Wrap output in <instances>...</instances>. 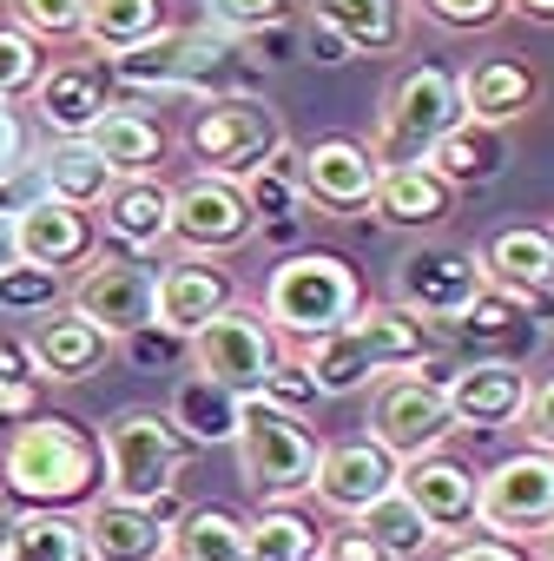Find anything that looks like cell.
I'll list each match as a JSON object with an SVG mask.
<instances>
[{
    "instance_id": "cell-1",
    "label": "cell",
    "mask_w": 554,
    "mask_h": 561,
    "mask_svg": "<svg viewBox=\"0 0 554 561\" xmlns=\"http://www.w3.org/2000/svg\"><path fill=\"white\" fill-rule=\"evenodd\" d=\"M429 357V324H416L396 305H363L344 331L298 344V370L311 377L318 397H357L396 370H416Z\"/></svg>"
},
{
    "instance_id": "cell-2",
    "label": "cell",
    "mask_w": 554,
    "mask_h": 561,
    "mask_svg": "<svg viewBox=\"0 0 554 561\" xmlns=\"http://www.w3.org/2000/svg\"><path fill=\"white\" fill-rule=\"evenodd\" d=\"M0 489L21 508H73L100 495V436L73 416H27L0 449Z\"/></svg>"
},
{
    "instance_id": "cell-3",
    "label": "cell",
    "mask_w": 554,
    "mask_h": 561,
    "mask_svg": "<svg viewBox=\"0 0 554 561\" xmlns=\"http://www.w3.org/2000/svg\"><path fill=\"white\" fill-rule=\"evenodd\" d=\"M363 311V285L337 251H291L264 277V324L291 344H318Z\"/></svg>"
},
{
    "instance_id": "cell-4",
    "label": "cell",
    "mask_w": 554,
    "mask_h": 561,
    "mask_svg": "<svg viewBox=\"0 0 554 561\" xmlns=\"http://www.w3.org/2000/svg\"><path fill=\"white\" fill-rule=\"evenodd\" d=\"M231 449H238V469H244V482H251L257 502H298V495H311V482H318V449H324V443L304 430L298 410H277V403L251 397V403L238 410Z\"/></svg>"
},
{
    "instance_id": "cell-5",
    "label": "cell",
    "mask_w": 554,
    "mask_h": 561,
    "mask_svg": "<svg viewBox=\"0 0 554 561\" xmlns=\"http://www.w3.org/2000/svg\"><path fill=\"white\" fill-rule=\"evenodd\" d=\"M455 126H462L455 73H442V67H416V73H403V80L390 87L383 119H377V133H370L363 146H370V159H377L383 172H390V165H423V159L436 152V139L455 133Z\"/></svg>"
},
{
    "instance_id": "cell-6",
    "label": "cell",
    "mask_w": 554,
    "mask_h": 561,
    "mask_svg": "<svg viewBox=\"0 0 554 561\" xmlns=\"http://www.w3.org/2000/svg\"><path fill=\"white\" fill-rule=\"evenodd\" d=\"M185 436L165 423V410H119L100 436V476L113 502H159L178 489Z\"/></svg>"
},
{
    "instance_id": "cell-7",
    "label": "cell",
    "mask_w": 554,
    "mask_h": 561,
    "mask_svg": "<svg viewBox=\"0 0 554 561\" xmlns=\"http://www.w3.org/2000/svg\"><path fill=\"white\" fill-rule=\"evenodd\" d=\"M185 351H192V370H198L205 383L231 390L238 403L264 397L270 377H277V364H285V344H277V331H270L257 311H244V305L218 311L198 337H185Z\"/></svg>"
},
{
    "instance_id": "cell-8",
    "label": "cell",
    "mask_w": 554,
    "mask_h": 561,
    "mask_svg": "<svg viewBox=\"0 0 554 561\" xmlns=\"http://www.w3.org/2000/svg\"><path fill=\"white\" fill-rule=\"evenodd\" d=\"M285 119H277L264 100L251 93H231V100H211L198 119H192V152L211 179H231L244 185L251 172H264L277 152H285Z\"/></svg>"
},
{
    "instance_id": "cell-9",
    "label": "cell",
    "mask_w": 554,
    "mask_h": 561,
    "mask_svg": "<svg viewBox=\"0 0 554 561\" xmlns=\"http://www.w3.org/2000/svg\"><path fill=\"white\" fill-rule=\"evenodd\" d=\"M547 522H554V456L547 449H515L475 476V528L482 535L528 548Z\"/></svg>"
},
{
    "instance_id": "cell-10",
    "label": "cell",
    "mask_w": 554,
    "mask_h": 561,
    "mask_svg": "<svg viewBox=\"0 0 554 561\" xmlns=\"http://www.w3.org/2000/svg\"><path fill=\"white\" fill-rule=\"evenodd\" d=\"M449 436H455V416H449V397H442V370H396V377L377 383L370 443H383L396 462L436 456V449H449Z\"/></svg>"
},
{
    "instance_id": "cell-11",
    "label": "cell",
    "mask_w": 554,
    "mask_h": 561,
    "mask_svg": "<svg viewBox=\"0 0 554 561\" xmlns=\"http://www.w3.org/2000/svg\"><path fill=\"white\" fill-rule=\"evenodd\" d=\"M482 291H488L482 251H469V244H416L396 264V298L390 305L409 311L416 324H455Z\"/></svg>"
},
{
    "instance_id": "cell-12",
    "label": "cell",
    "mask_w": 554,
    "mask_h": 561,
    "mask_svg": "<svg viewBox=\"0 0 554 561\" xmlns=\"http://www.w3.org/2000/svg\"><path fill=\"white\" fill-rule=\"evenodd\" d=\"M178 489L159 502H113L93 495L80 528H86V554L93 561H172V528H178Z\"/></svg>"
},
{
    "instance_id": "cell-13",
    "label": "cell",
    "mask_w": 554,
    "mask_h": 561,
    "mask_svg": "<svg viewBox=\"0 0 554 561\" xmlns=\"http://www.w3.org/2000/svg\"><path fill=\"white\" fill-rule=\"evenodd\" d=\"M251 231H257V218H251V205H244V192H238L231 179L198 172V179L172 185V238H165V244H178V251H192V257H224V251H238Z\"/></svg>"
},
{
    "instance_id": "cell-14",
    "label": "cell",
    "mask_w": 554,
    "mask_h": 561,
    "mask_svg": "<svg viewBox=\"0 0 554 561\" xmlns=\"http://www.w3.org/2000/svg\"><path fill=\"white\" fill-rule=\"evenodd\" d=\"M396 456L383 449V443H370V436H344V443H324L318 449V482H311V495L337 515V522H357V515H370L383 495H396Z\"/></svg>"
},
{
    "instance_id": "cell-15",
    "label": "cell",
    "mask_w": 554,
    "mask_h": 561,
    "mask_svg": "<svg viewBox=\"0 0 554 561\" xmlns=\"http://www.w3.org/2000/svg\"><path fill=\"white\" fill-rule=\"evenodd\" d=\"M152 285L159 277L132 257H106V264H86L80 285L67 298V311H80L86 324H100L113 344H132L139 331H152Z\"/></svg>"
},
{
    "instance_id": "cell-16",
    "label": "cell",
    "mask_w": 554,
    "mask_h": 561,
    "mask_svg": "<svg viewBox=\"0 0 554 561\" xmlns=\"http://www.w3.org/2000/svg\"><path fill=\"white\" fill-rule=\"evenodd\" d=\"M291 179H298V198H311L318 211H363L370 198H377V179H383V165L370 159V146L363 139H344V133H331V139H311L298 159H291Z\"/></svg>"
},
{
    "instance_id": "cell-17",
    "label": "cell",
    "mask_w": 554,
    "mask_h": 561,
    "mask_svg": "<svg viewBox=\"0 0 554 561\" xmlns=\"http://www.w3.org/2000/svg\"><path fill=\"white\" fill-rule=\"evenodd\" d=\"M238 305V277L218 264V257H178L159 271V285H152V324H165L172 337H198L218 311Z\"/></svg>"
},
{
    "instance_id": "cell-18",
    "label": "cell",
    "mask_w": 554,
    "mask_h": 561,
    "mask_svg": "<svg viewBox=\"0 0 554 561\" xmlns=\"http://www.w3.org/2000/svg\"><path fill=\"white\" fill-rule=\"evenodd\" d=\"M14 218V257L21 264H41V271H54V277H67L73 264H86L93 251H100V225H93V211H73V205H60V198H27V205H14L8 211Z\"/></svg>"
},
{
    "instance_id": "cell-19",
    "label": "cell",
    "mask_w": 554,
    "mask_h": 561,
    "mask_svg": "<svg viewBox=\"0 0 554 561\" xmlns=\"http://www.w3.org/2000/svg\"><path fill=\"white\" fill-rule=\"evenodd\" d=\"M396 495L429 522L436 541H455V535L475 528V469L455 462L449 449H436V456H409V462L396 469Z\"/></svg>"
},
{
    "instance_id": "cell-20",
    "label": "cell",
    "mask_w": 554,
    "mask_h": 561,
    "mask_svg": "<svg viewBox=\"0 0 554 561\" xmlns=\"http://www.w3.org/2000/svg\"><path fill=\"white\" fill-rule=\"evenodd\" d=\"M442 397H449L455 430H515L528 403V370L515 357H475L442 377Z\"/></svg>"
},
{
    "instance_id": "cell-21",
    "label": "cell",
    "mask_w": 554,
    "mask_h": 561,
    "mask_svg": "<svg viewBox=\"0 0 554 561\" xmlns=\"http://www.w3.org/2000/svg\"><path fill=\"white\" fill-rule=\"evenodd\" d=\"M211 67H218V47H211V34H152L146 47H132V54H113L106 60V80H119V87H139V93H185V87H205L211 80Z\"/></svg>"
},
{
    "instance_id": "cell-22",
    "label": "cell",
    "mask_w": 554,
    "mask_h": 561,
    "mask_svg": "<svg viewBox=\"0 0 554 561\" xmlns=\"http://www.w3.org/2000/svg\"><path fill=\"white\" fill-rule=\"evenodd\" d=\"M482 271L515 305H554V225H501L482 244Z\"/></svg>"
},
{
    "instance_id": "cell-23",
    "label": "cell",
    "mask_w": 554,
    "mask_h": 561,
    "mask_svg": "<svg viewBox=\"0 0 554 561\" xmlns=\"http://www.w3.org/2000/svg\"><path fill=\"white\" fill-rule=\"evenodd\" d=\"M106 351H113V337L100 324H86L80 311H47L27 331V364L41 383H86L106 364Z\"/></svg>"
},
{
    "instance_id": "cell-24",
    "label": "cell",
    "mask_w": 554,
    "mask_h": 561,
    "mask_svg": "<svg viewBox=\"0 0 554 561\" xmlns=\"http://www.w3.org/2000/svg\"><path fill=\"white\" fill-rule=\"evenodd\" d=\"M455 93H462V119H475V126H495V133H508L515 119H528L534 113V100H541V80L521 67V60H475V67H462L455 73Z\"/></svg>"
},
{
    "instance_id": "cell-25",
    "label": "cell",
    "mask_w": 554,
    "mask_h": 561,
    "mask_svg": "<svg viewBox=\"0 0 554 561\" xmlns=\"http://www.w3.org/2000/svg\"><path fill=\"white\" fill-rule=\"evenodd\" d=\"M34 106L54 139H86L106 119V73L93 60H60L34 80Z\"/></svg>"
},
{
    "instance_id": "cell-26",
    "label": "cell",
    "mask_w": 554,
    "mask_h": 561,
    "mask_svg": "<svg viewBox=\"0 0 554 561\" xmlns=\"http://www.w3.org/2000/svg\"><path fill=\"white\" fill-rule=\"evenodd\" d=\"M106 238H119L126 251H152L172 238V185L165 179H119L100 205Z\"/></svg>"
},
{
    "instance_id": "cell-27",
    "label": "cell",
    "mask_w": 554,
    "mask_h": 561,
    "mask_svg": "<svg viewBox=\"0 0 554 561\" xmlns=\"http://www.w3.org/2000/svg\"><path fill=\"white\" fill-rule=\"evenodd\" d=\"M318 27L344 41V54H396L409 34V0H318Z\"/></svg>"
},
{
    "instance_id": "cell-28",
    "label": "cell",
    "mask_w": 554,
    "mask_h": 561,
    "mask_svg": "<svg viewBox=\"0 0 554 561\" xmlns=\"http://www.w3.org/2000/svg\"><path fill=\"white\" fill-rule=\"evenodd\" d=\"M370 211H377L383 225H396V231H436V225L455 211V192H449L429 165H390V172L377 179Z\"/></svg>"
},
{
    "instance_id": "cell-29",
    "label": "cell",
    "mask_w": 554,
    "mask_h": 561,
    "mask_svg": "<svg viewBox=\"0 0 554 561\" xmlns=\"http://www.w3.org/2000/svg\"><path fill=\"white\" fill-rule=\"evenodd\" d=\"M423 165H429L449 192H462V185H495V179L508 172V133L462 119L455 133H442V139H436V152H429Z\"/></svg>"
},
{
    "instance_id": "cell-30",
    "label": "cell",
    "mask_w": 554,
    "mask_h": 561,
    "mask_svg": "<svg viewBox=\"0 0 554 561\" xmlns=\"http://www.w3.org/2000/svg\"><path fill=\"white\" fill-rule=\"evenodd\" d=\"M86 146L113 165V179H159V165H165V133L132 106H106V119L86 133Z\"/></svg>"
},
{
    "instance_id": "cell-31",
    "label": "cell",
    "mask_w": 554,
    "mask_h": 561,
    "mask_svg": "<svg viewBox=\"0 0 554 561\" xmlns=\"http://www.w3.org/2000/svg\"><path fill=\"white\" fill-rule=\"evenodd\" d=\"M0 561H93V554H86V528L73 508H21L8 515Z\"/></svg>"
},
{
    "instance_id": "cell-32",
    "label": "cell",
    "mask_w": 554,
    "mask_h": 561,
    "mask_svg": "<svg viewBox=\"0 0 554 561\" xmlns=\"http://www.w3.org/2000/svg\"><path fill=\"white\" fill-rule=\"evenodd\" d=\"M113 185H119L113 165L86 139H54V152L41 159V192L60 198V205H73V211H100Z\"/></svg>"
},
{
    "instance_id": "cell-33",
    "label": "cell",
    "mask_w": 554,
    "mask_h": 561,
    "mask_svg": "<svg viewBox=\"0 0 554 561\" xmlns=\"http://www.w3.org/2000/svg\"><path fill=\"white\" fill-rule=\"evenodd\" d=\"M238 397L231 390H218V383H205L198 370H185L178 377V390H172V403H165V423L185 436V443H231L238 436Z\"/></svg>"
},
{
    "instance_id": "cell-34",
    "label": "cell",
    "mask_w": 554,
    "mask_h": 561,
    "mask_svg": "<svg viewBox=\"0 0 554 561\" xmlns=\"http://www.w3.org/2000/svg\"><path fill=\"white\" fill-rule=\"evenodd\" d=\"M152 34H165V0H86V27H80V41L93 47V54H132V47H146Z\"/></svg>"
},
{
    "instance_id": "cell-35",
    "label": "cell",
    "mask_w": 554,
    "mask_h": 561,
    "mask_svg": "<svg viewBox=\"0 0 554 561\" xmlns=\"http://www.w3.org/2000/svg\"><path fill=\"white\" fill-rule=\"evenodd\" d=\"M244 548H251V561H318L324 535L291 502H257V515L244 522Z\"/></svg>"
},
{
    "instance_id": "cell-36",
    "label": "cell",
    "mask_w": 554,
    "mask_h": 561,
    "mask_svg": "<svg viewBox=\"0 0 554 561\" xmlns=\"http://www.w3.org/2000/svg\"><path fill=\"white\" fill-rule=\"evenodd\" d=\"M172 561H251L244 522L231 508H185L172 528Z\"/></svg>"
},
{
    "instance_id": "cell-37",
    "label": "cell",
    "mask_w": 554,
    "mask_h": 561,
    "mask_svg": "<svg viewBox=\"0 0 554 561\" xmlns=\"http://www.w3.org/2000/svg\"><path fill=\"white\" fill-rule=\"evenodd\" d=\"M357 522H363V535H370V541H377L390 561H416L423 548H436L429 522H423V515H416L403 495H383V502H377L370 515H357Z\"/></svg>"
},
{
    "instance_id": "cell-38",
    "label": "cell",
    "mask_w": 554,
    "mask_h": 561,
    "mask_svg": "<svg viewBox=\"0 0 554 561\" xmlns=\"http://www.w3.org/2000/svg\"><path fill=\"white\" fill-rule=\"evenodd\" d=\"M60 298H67V277H54V271H41V264H8L0 271V311L8 318H47V311H60Z\"/></svg>"
},
{
    "instance_id": "cell-39",
    "label": "cell",
    "mask_w": 554,
    "mask_h": 561,
    "mask_svg": "<svg viewBox=\"0 0 554 561\" xmlns=\"http://www.w3.org/2000/svg\"><path fill=\"white\" fill-rule=\"evenodd\" d=\"M8 8L27 41H80L86 27V0H8Z\"/></svg>"
},
{
    "instance_id": "cell-40",
    "label": "cell",
    "mask_w": 554,
    "mask_h": 561,
    "mask_svg": "<svg viewBox=\"0 0 554 561\" xmlns=\"http://www.w3.org/2000/svg\"><path fill=\"white\" fill-rule=\"evenodd\" d=\"M47 73V54H41V41H27L14 21L0 27V106H14L21 93H34V80Z\"/></svg>"
},
{
    "instance_id": "cell-41",
    "label": "cell",
    "mask_w": 554,
    "mask_h": 561,
    "mask_svg": "<svg viewBox=\"0 0 554 561\" xmlns=\"http://www.w3.org/2000/svg\"><path fill=\"white\" fill-rule=\"evenodd\" d=\"M211 21L224 34H277L291 21V0H211Z\"/></svg>"
},
{
    "instance_id": "cell-42",
    "label": "cell",
    "mask_w": 554,
    "mask_h": 561,
    "mask_svg": "<svg viewBox=\"0 0 554 561\" xmlns=\"http://www.w3.org/2000/svg\"><path fill=\"white\" fill-rule=\"evenodd\" d=\"M416 8H423L436 27H449V34H488V27L508 14V0H416Z\"/></svg>"
},
{
    "instance_id": "cell-43",
    "label": "cell",
    "mask_w": 554,
    "mask_h": 561,
    "mask_svg": "<svg viewBox=\"0 0 554 561\" xmlns=\"http://www.w3.org/2000/svg\"><path fill=\"white\" fill-rule=\"evenodd\" d=\"M521 430H528V449H547V456H554V370H547L541 383H528Z\"/></svg>"
},
{
    "instance_id": "cell-44",
    "label": "cell",
    "mask_w": 554,
    "mask_h": 561,
    "mask_svg": "<svg viewBox=\"0 0 554 561\" xmlns=\"http://www.w3.org/2000/svg\"><path fill=\"white\" fill-rule=\"evenodd\" d=\"M442 561H528V548L521 541H501V535H455L449 548H442Z\"/></svg>"
},
{
    "instance_id": "cell-45",
    "label": "cell",
    "mask_w": 554,
    "mask_h": 561,
    "mask_svg": "<svg viewBox=\"0 0 554 561\" xmlns=\"http://www.w3.org/2000/svg\"><path fill=\"white\" fill-rule=\"evenodd\" d=\"M318 561H390V554L363 535V522H344V528H331V535H324Z\"/></svg>"
},
{
    "instance_id": "cell-46",
    "label": "cell",
    "mask_w": 554,
    "mask_h": 561,
    "mask_svg": "<svg viewBox=\"0 0 554 561\" xmlns=\"http://www.w3.org/2000/svg\"><path fill=\"white\" fill-rule=\"evenodd\" d=\"M21 119H14V106H0V185H8L14 172H21Z\"/></svg>"
},
{
    "instance_id": "cell-47",
    "label": "cell",
    "mask_w": 554,
    "mask_h": 561,
    "mask_svg": "<svg viewBox=\"0 0 554 561\" xmlns=\"http://www.w3.org/2000/svg\"><path fill=\"white\" fill-rule=\"evenodd\" d=\"M311 47H318V60H350V54H344V41H337L331 27H311Z\"/></svg>"
},
{
    "instance_id": "cell-48",
    "label": "cell",
    "mask_w": 554,
    "mask_h": 561,
    "mask_svg": "<svg viewBox=\"0 0 554 561\" xmlns=\"http://www.w3.org/2000/svg\"><path fill=\"white\" fill-rule=\"evenodd\" d=\"M508 14H528V21H554V0H508Z\"/></svg>"
},
{
    "instance_id": "cell-49",
    "label": "cell",
    "mask_w": 554,
    "mask_h": 561,
    "mask_svg": "<svg viewBox=\"0 0 554 561\" xmlns=\"http://www.w3.org/2000/svg\"><path fill=\"white\" fill-rule=\"evenodd\" d=\"M14 264V218H8V205H0V271Z\"/></svg>"
},
{
    "instance_id": "cell-50",
    "label": "cell",
    "mask_w": 554,
    "mask_h": 561,
    "mask_svg": "<svg viewBox=\"0 0 554 561\" xmlns=\"http://www.w3.org/2000/svg\"><path fill=\"white\" fill-rule=\"evenodd\" d=\"M528 548H534V561H554V522H547V528H541V535H534Z\"/></svg>"
},
{
    "instance_id": "cell-51",
    "label": "cell",
    "mask_w": 554,
    "mask_h": 561,
    "mask_svg": "<svg viewBox=\"0 0 554 561\" xmlns=\"http://www.w3.org/2000/svg\"><path fill=\"white\" fill-rule=\"evenodd\" d=\"M0 541H8V508H0Z\"/></svg>"
}]
</instances>
